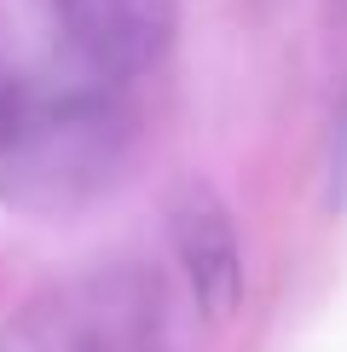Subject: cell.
Returning a JSON list of instances; mask_svg holds the SVG:
<instances>
[{
	"label": "cell",
	"instance_id": "6da1fadb",
	"mask_svg": "<svg viewBox=\"0 0 347 352\" xmlns=\"http://www.w3.org/2000/svg\"><path fill=\"white\" fill-rule=\"evenodd\" d=\"M134 122L98 81H18L0 93V197L29 214H76L122 179Z\"/></svg>",
	"mask_w": 347,
	"mask_h": 352
},
{
	"label": "cell",
	"instance_id": "7a4b0ae2",
	"mask_svg": "<svg viewBox=\"0 0 347 352\" xmlns=\"http://www.w3.org/2000/svg\"><path fill=\"white\" fill-rule=\"evenodd\" d=\"M64 41L105 81H134L162 64L180 0H47Z\"/></svg>",
	"mask_w": 347,
	"mask_h": 352
},
{
	"label": "cell",
	"instance_id": "3957f363",
	"mask_svg": "<svg viewBox=\"0 0 347 352\" xmlns=\"http://www.w3.org/2000/svg\"><path fill=\"white\" fill-rule=\"evenodd\" d=\"M168 237H174V254H180V272H185L197 312L209 324H226L243 300V243H238L226 202L202 185H185L174 197Z\"/></svg>",
	"mask_w": 347,
	"mask_h": 352
}]
</instances>
